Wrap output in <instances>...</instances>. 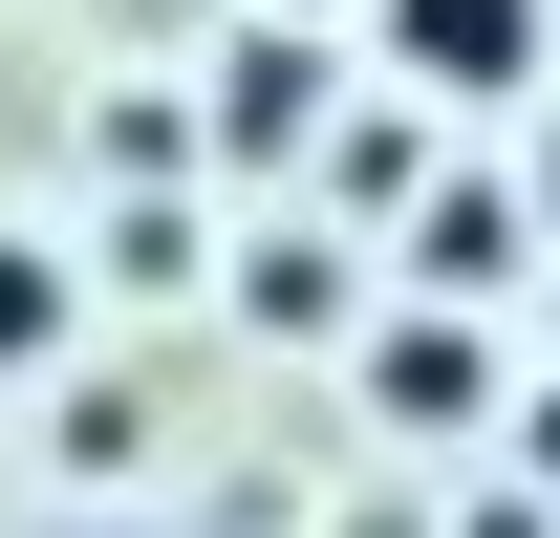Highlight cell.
<instances>
[{"label": "cell", "mask_w": 560, "mask_h": 538, "mask_svg": "<svg viewBox=\"0 0 560 538\" xmlns=\"http://www.w3.org/2000/svg\"><path fill=\"white\" fill-rule=\"evenodd\" d=\"M388 66L495 108V86H539V0H388Z\"/></svg>", "instance_id": "6da1fadb"}, {"label": "cell", "mask_w": 560, "mask_h": 538, "mask_svg": "<svg viewBox=\"0 0 560 538\" xmlns=\"http://www.w3.org/2000/svg\"><path fill=\"white\" fill-rule=\"evenodd\" d=\"M302 108H324L302 44H237V66H215V130H237V151H302Z\"/></svg>", "instance_id": "7a4b0ae2"}, {"label": "cell", "mask_w": 560, "mask_h": 538, "mask_svg": "<svg viewBox=\"0 0 560 538\" xmlns=\"http://www.w3.org/2000/svg\"><path fill=\"white\" fill-rule=\"evenodd\" d=\"M44 344H66V259H44V237H0V366H44Z\"/></svg>", "instance_id": "3957f363"}, {"label": "cell", "mask_w": 560, "mask_h": 538, "mask_svg": "<svg viewBox=\"0 0 560 538\" xmlns=\"http://www.w3.org/2000/svg\"><path fill=\"white\" fill-rule=\"evenodd\" d=\"M539 215H560V173H539Z\"/></svg>", "instance_id": "277c9868"}]
</instances>
